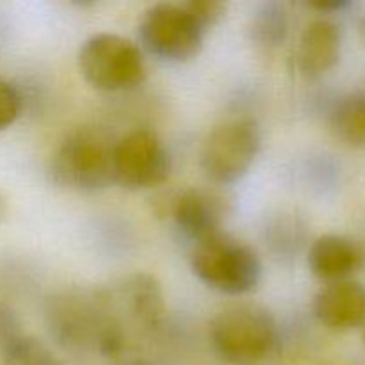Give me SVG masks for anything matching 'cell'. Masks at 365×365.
I'll list each match as a JSON object with an SVG mask.
<instances>
[{
    "mask_svg": "<svg viewBox=\"0 0 365 365\" xmlns=\"http://www.w3.org/2000/svg\"><path fill=\"white\" fill-rule=\"evenodd\" d=\"M310 6L314 7V9H319V11H335V9H342V7H348L349 4L348 2H312Z\"/></svg>",
    "mask_w": 365,
    "mask_h": 365,
    "instance_id": "obj_18",
    "label": "cell"
},
{
    "mask_svg": "<svg viewBox=\"0 0 365 365\" xmlns=\"http://www.w3.org/2000/svg\"><path fill=\"white\" fill-rule=\"evenodd\" d=\"M314 314L330 330L360 327L365 323V285L351 280L328 284L314 298Z\"/></svg>",
    "mask_w": 365,
    "mask_h": 365,
    "instance_id": "obj_9",
    "label": "cell"
},
{
    "mask_svg": "<svg viewBox=\"0 0 365 365\" xmlns=\"http://www.w3.org/2000/svg\"><path fill=\"white\" fill-rule=\"evenodd\" d=\"M78 71L98 91H127L146 78V63L135 43L113 32H98L82 43L77 56Z\"/></svg>",
    "mask_w": 365,
    "mask_h": 365,
    "instance_id": "obj_4",
    "label": "cell"
},
{
    "mask_svg": "<svg viewBox=\"0 0 365 365\" xmlns=\"http://www.w3.org/2000/svg\"><path fill=\"white\" fill-rule=\"evenodd\" d=\"M210 342L230 365H260L274 353L278 323L259 303H232L214 316Z\"/></svg>",
    "mask_w": 365,
    "mask_h": 365,
    "instance_id": "obj_1",
    "label": "cell"
},
{
    "mask_svg": "<svg viewBox=\"0 0 365 365\" xmlns=\"http://www.w3.org/2000/svg\"><path fill=\"white\" fill-rule=\"evenodd\" d=\"M182 6L205 31L216 25L227 11V4L221 2V0H185V2H182Z\"/></svg>",
    "mask_w": 365,
    "mask_h": 365,
    "instance_id": "obj_15",
    "label": "cell"
},
{
    "mask_svg": "<svg viewBox=\"0 0 365 365\" xmlns=\"http://www.w3.org/2000/svg\"><path fill=\"white\" fill-rule=\"evenodd\" d=\"M307 260L314 277L335 284L346 280L362 266L364 253L351 239L327 234L312 242Z\"/></svg>",
    "mask_w": 365,
    "mask_h": 365,
    "instance_id": "obj_11",
    "label": "cell"
},
{
    "mask_svg": "<svg viewBox=\"0 0 365 365\" xmlns=\"http://www.w3.org/2000/svg\"><path fill=\"white\" fill-rule=\"evenodd\" d=\"M114 141L106 130L95 127L77 128L56 150L50 175L61 187L93 192L114 182Z\"/></svg>",
    "mask_w": 365,
    "mask_h": 365,
    "instance_id": "obj_3",
    "label": "cell"
},
{
    "mask_svg": "<svg viewBox=\"0 0 365 365\" xmlns=\"http://www.w3.org/2000/svg\"><path fill=\"white\" fill-rule=\"evenodd\" d=\"M21 110V96L13 84L0 81V132L16 121Z\"/></svg>",
    "mask_w": 365,
    "mask_h": 365,
    "instance_id": "obj_16",
    "label": "cell"
},
{
    "mask_svg": "<svg viewBox=\"0 0 365 365\" xmlns=\"http://www.w3.org/2000/svg\"><path fill=\"white\" fill-rule=\"evenodd\" d=\"M342 46L341 29L330 20L310 21L296 48V63L305 77H321L339 63Z\"/></svg>",
    "mask_w": 365,
    "mask_h": 365,
    "instance_id": "obj_10",
    "label": "cell"
},
{
    "mask_svg": "<svg viewBox=\"0 0 365 365\" xmlns=\"http://www.w3.org/2000/svg\"><path fill=\"white\" fill-rule=\"evenodd\" d=\"M260 146L262 134L257 121L235 118L209 132L200 153V164L203 173L216 184H234L253 166Z\"/></svg>",
    "mask_w": 365,
    "mask_h": 365,
    "instance_id": "obj_5",
    "label": "cell"
},
{
    "mask_svg": "<svg viewBox=\"0 0 365 365\" xmlns=\"http://www.w3.org/2000/svg\"><path fill=\"white\" fill-rule=\"evenodd\" d=\"M331 128L348 145L365 146V93L346 96L335 106Z\"/></svg>",
    "mask_w": 365,
    "mask_h": 365,
    "instance_id": "obj_12",
    "label": "cell"
},
{
    "mask_svg": "<svg viewBox=\"0 0 365 365\" xmlns=\"http://www.w3.org/2000/svg\"><path fill=\"white\" fill-rule=\"evenodd\" d=\"M360 34H362L364 41H365V16L360 20Z\"/></svg>",
    "mask_w": 365,
    "mask_h": 365,
    "instance_id": "obj_20",
    "label": "cell"
},
{
    "mask_svg": "<svg viewBox=\"0 0 365 365\" xmlns=\"http://www.w3.org/2000/svg\"><path fill=\"white\" fill-rule=\"evenodd\" d=\"M225 212V200L209 189H187L173 203L175 225L195 245L221 232Z\"/></svg>",
    "mask_w": 365,
    "mask_h": 365,
    "instance_id": "obj_8",
    "label": "cell"
},
{
    "mask_svg": "<svg viewBox=\"0 0 365 365\" xmlns=\"http://www.w3.org/2000/svg\"><path fill=\"white\" fill-rule=\"evenodd\" d=\"M4 365H61L53 353L31 335H21L0 351Z\"/></svg>",
    "mask_w": 365,
    "mask_h": 365,
    "instance_id": "obj_14",
    "label": "cell"
},
{
    "mask_svg": "<svg viewBox=\"0 0 365 365\" xmlns=\"http://www.w3.org/2000/svg\"><path fill=\"white\" fill-rule=\"evenodd\" d=\"M24 335L21 324L14 310L4 302H0V351Z\"/></svg>",
    "mask_w": 365,
    "mask_h": 365,
    "instance_id": "obj_17",
    "label": "cell"
},
{
    "mask_svg": "<svg viewBox=\"0 0 365 365\" xmlns=\"http://www.w3.org/2000/svg\"><path fill=\"white\" fill-rule=\"evenodd\" d=\"M189 260L200 282L228 296L248 294L262 278L255 250L223 230L196 242Z\"/></svg>",
    "mask_w": 365,
    "mask_h": 365,
    "instance_id": "obj_2",
    "label": "cell"
},
{
    "mask_svg": "<svg viewBox=\"0 0 365 365\" xmlns=\"http://www.w3.org/2000/svg\"><path fill=\"white\" fill-rule=\"evenodd\" d=\"M138 34L143 48L157 59L185 63L202 50L205 29L187 13L182 2H159L143 13Z\"/></svg>",
    "mask_w": 365,
    "mask_h": 365,
    "instance_id": "obj_6",
    "label": "cell"
},
{
    "mask_svg": "<svg viewBox=\"0 0 365 365\" xmlns=\"http://www.w3.org/2000/svg\"><path fill=\"white\" fill-rule=\"evenodd\" d=\"M114 182L121 187L139 191L160 185L170 175V155L155 132L138 128L114 145Z\"/></svg>",
    "mask_w": 365,
    "mask_h": 365,
    "instance_id": "obj_7",
    "label": "cell"
},
{
    "mask_svg": "<svg viewBox=\"0 0 365 365\" xmlns=\"http://www.w3.org/2000/svg\"><path fill=\"white\" fill-rule=\"evenodd\" d=\"M287 13L280 4H264L253 16L252 34L262 45H278L287 34Z\"/></svg>",
    "mask_w": 365,
    "mask_h": 365,
    "instance_id": "obj_13",
    "label": "cell"
},
{
    "mask_svg": "<svg viewBox=\"0 0 365 365\" xmlns=\"http://www.w3.org/2000/svg\"><path fill=\"white\" fill-rule=\"evenodd\" d=\"M4 214H6V200H4V196L0 195V220L4 217Z\"/></svg>",
    "mask_w": 365,
    "mask_h": 365,
    "instance_id": "obj_19",
    "label": "cell"
}]
</instances>
